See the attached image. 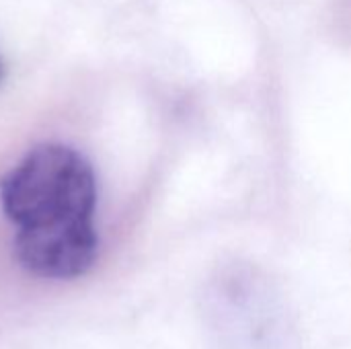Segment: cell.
Returning a JSON list of instances; mask_svg holds the SVG:
<instances>
[{
	"label": "cell",
	"mask_w": 351,
	"mask_h": 349,
	"mask_svg": "<svg viewBox=\"0 0 351 349\" xmlns=\"http://www.w3.org/2000/svg\"><path fill=\"white\" fill-rule=\"evenodd\" d=\"M0 76H2V66H0Z\"/></svg>",
	"instance_id": "7a4b0ae2"
},
{
	"label": "cell",
	"mask_w": 351,
	"mask_h": 349,
	"mask_svg": "<svg viewBox=\"0 0 351 349\" xmlns=\"http://www.w3.org/2000/svg\"><path fill=\"white\" fill-rule=\"evenodd\" d=\"M0 206L16 228L12 251L25 272L72 280L93 267L97 179L78 150L53 142L31 148L2 177Z\"/></svg>",
	"instance_id": "6da1fadb"
}]
</instances>
